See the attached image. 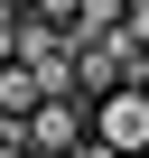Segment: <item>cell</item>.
<instances>
[{"label":"cell","mask_w":149,"mask_h":158,"mask_svg":"<svg viewBox=\"0 0 149 158\" xmlns=\"http://www.w3.org/2000/svg\"><path fill=\"white\" fill-rule=\"evenodd\" d=\"M130 74H140V37H130V28H112V37H93V47H74V93H84V102L121 93Z\"/></svg>","instance_id":"6da1fadb"},{"label":"cell","mask_w":149,"mask_h":158,"mask_svg":"<svg viewBox=\"0 0 149 158\" xmlns=\"http://www.w3.org/2000/svg\"><path fill=\"white\" fill-rule=\"evenodd\" d=\"M93 139H103L112 158H149V93H140V84L103 93V102H93Z\"/></svg>","instance_id":"7a4b0ae2"},{"label":"cell","mask_w":149,"mask_h":158,"mask_svg":"<svg viewBox=\"0 0 149 158\" xmlns=\"http://www.w3.org/2000/svg\"><path fill=\"white\" fill-rule=\"evenodd\" d=\"M84 139H93V102H84V93L28 112V149H37V158H65V149H84Z\"/></svg>","instance_id":"3957f363"},{"label":"cell","mask_w":149,"mask_h":158,"mask_svg":"<svg viewBox=\"0 0 149 158\" xmlns=\"http://www.w3.org/2000/svg\"><path fill=\"white\" fill-rule=\"evenodd\" d=\"M19 65L37 74V93H47V102H65V93H74V47H65L56 28H37V19L19 28Z\"/></svg>","instance_id":"277c9868"},{"label":"cell","mask_w":149,"mask_h":158,"mask_svg":"<svg viewBox=\"0 0 149 158\" xmlns=\"http://www.w3.org/2000/svg\"><path fill=\"white\" fill-rule=\"evenodd\" d=\"M37 102H47V93H37V74H28V65H0V112H10V121H28Z\"/></svg>","instance_id":"5b68a950"},{"label":"cell","mask_w":149,"mask_h":158,"mask_svg":"<svg viewBox=\"0 0 149 158\" xmlns=\"http://www.w3.org/2000/svg\"><path fill=\"white\" fill-rule=\"evenodd\" d=\"M10 139H28V121H10V112H0V149H10Z\"/></svg>","instance_id":"8992f818"},{"label":"cell","mask_w":149,"mask_h":158,"mask_svg":"<svg viewBox=\"0 0 149 158\" xmlns=\"http://www.w3.org/2000/svg\"><path fill=\"white\" fill-rule=\"evenodd\" d=\"M130 84H140V93H149V47H140V74H130Z\"/></svg>","instance_id":"52a82bcc"},{"label":"cell","mask_w":149,"mask_h":158,"mask_svg":"<svg viewBox=\"0 0 149 158\" xmlns=\"http://www.w3.org/2000/svg\"><path fill=\"white\" fill-rule=\"evenodd\" d=\"M0 158H37V149H28V139H10V149H0Z\"/></svg>","instance_id":"ba28073f"},{"label":"cell","mask_w":149,"mask_h":158,"mask_svg":"<svg viewBox=\"0 0 149 158\" xmlns=\"http://www.w3.org/2000/svg\"><path fill=\"white\" fill-rule=\"evenodd\" d=\"M65 158H74V149H65Z\"/></svg>","instance_id":"9c48e42d"}]
</instances>
